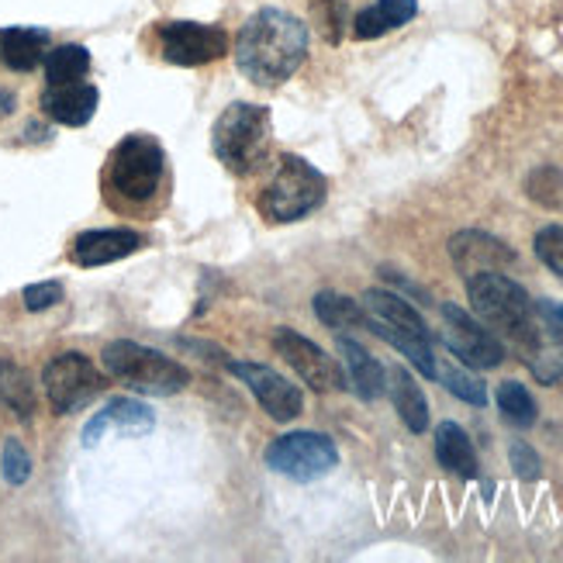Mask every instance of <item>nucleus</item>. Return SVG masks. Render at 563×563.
Segmentation results:
<instances>
[{
    "label": "nucleus",
    "mask_w": 563,
    "mask_h": 563,
    "mask_svg": "<svg viewBox=\"0 0 563 563\" xmlns=\"http://www.w3.org/2000/svg\"><path fill=\"white\" fill-rule=\"evenodd\" d=\"M540 308H543V311H547V314L553 318V322H556V325L563 329V305H556V301H540Z\"/></svg>",
    "instance_id": "f704fd0d"
},
{
    "label": "nucleus",
    "mask_w": 563,
    "mask_h": 563,
    "mask_svg": "<svg viewBox=\"0 0 563 563\" xmlns=\"http://www.w3.org/2000/svg\"><path fill=\"white\" fill-rule=\"evenodd\" d=\"M314 314L318 322L329 325L332 332H346V329H366V311L360 301L346 298V294L335 290H318L314 294Z\"/></svg>",
    "instance_id": "393cba45"
},
{
    "label": "nucleus",
    "mask_w": 563,
    "mask_h": 563,
    "mask_svg": "<svg viewBox=\"0 0 563 563\" xmlns=\"http://www.w3.org/2000/svg\"><path fill=\"white\" fill-rule=\"evenodd\" d=\"M211 150L218 163H225L229 174H256L271 153V111L250 101L229 104L211 129Z\"/></svg>",
    "instance_id": "7ed1b4c3"
},
{
    "label": "nucleus",
    "mask_w": 563,
    "mask_h": 563,
    "mask_svg": "<svg viewBox=\"0 0 563 563\" xmlns=\"http://www.w3.org/2000/svg\"><path fill=\"white\" fill-rule=\"evenodd\" d=\"M163 174H166V153L153 135L135 132L114 145L108 163V184L125 201L132 205L153 201L163 184Z\"/></svg>",
    "instance_id": "0eeeda50"
},
{
    "label": "nucleus",
    "mask_w": 563,
    "mask_h": 563,
    "mask_svg": "<svg viewBox=\"0 0 563 563\" xmlns=\"http://www.w3.org/2000/svg\"><path fill=\"white\" fill-rule=\"evenodd\" d=\"M308 59L305 21L280 8H263L239 29L235 66L256 87H277L290 80Z\"/></svg>",
    "instance_id": "f257e3e1"
},
{
    "label": "nucleus",
    "mask_w": 563,
    "mask_h": 563,
    "mask_svg": "<svg viewBox=\"0 0 563 563\" xmlns=\"http://www.w3.org/2000/svg\"><path fill=\"white\" fill-rule=\"evenodd\" d=\"M104 371L129 384L139 395H153V398H169V395H180V390L190 384V374L177 360H169L150 346H142V342H132V339H118V342H108L104 353Z\"/></svg>",
    "instance_id": "39448f33"
},
{
    "label": "nucleus",
    "mask_w": 563,
    "mask_h": 563,
    "mask_svg": "<svg viewBox=\"0 0 563 563\" xmlns=\"http://www.w3.org/2000/svg\"><path fill=\"white\" fill-rule=\"evenodd\" d=\"M274 350L277 356L290 366L294 374H298L311 390H318V395H335V390H346V374H342V366L318 346V342H311L308 335L294 332V329H277L274 332Z\"/></svg>",
    "instance_id": "9b49d317"
},
{
    "label": "nucleus",
    "mask_w": 563,
    "mask_h": 563,
    "mask_svg": "<svg viewBox=\"0 0 563 563\" xmlns=\"http://www.w3.org/2000/svg\"><path fill=\"white\" fill-rule=\"evenodd\" d=\"M153 429H156V415L150 405H142L135 398H114L84 426V446H97L108 435H145Z\"/></svg>",
    "instance_id": "dca6fc26"
},
{
    "label": "nucleus",
    "mask_w": 563,
    "mask_h": 563,
    "mask_svg": "<svg viewBox=\"0 0 563 563\" xmlns=\"http://www.w3.org/2000/svg\"><path fill=\"white\" fill-rule=\"evenodd\" d=\"M42 384H45V398L53 405L56 415H73L87 408L93 398H101L104 374L90 363V356L84 353H59L45 363L42 371Z\"/></svg>",
    "instance_id": "1a4fd4ad"
},
{
    "label": "nucleus",
    "mask_w": 563,
    "mask_h": 563,
    "mask_svg": "<svg viewBox=\"0 0 563 563\" xmlns=\"http://www.w3.org/2000/svg\"><path fill=\"white\" fill-rule=\"evenodd\" d=\"M142 250V235L132 229H90L73 239V263L77 266H108Z\"/></svg>",
    "instance_id": "a211bd4d"
},
{
    "label": "nucleus",
    "mask_w": 563,
    "mask_h": 563,
    "mask_svg": "<svg viewBox=\"0 0 563 563\" xmlns=\"http://www.w3.org/2000/svg\"><path fill=\"white\" fill-rule=\"evenodd\" d=\"M90 73V53L84 45H59L45 53V80L48 84H73Z\"/></svg>",
    "instance_id": "bb28decb"
},
{
    "label": "nucleus",
    "mask_w": 563,
    "mask_h": 563,
    "mask_svg": "<svg viewBox=\"0 0 563 563\" xmlns=\"http://www.w3.org/2000/svg\"><path fill=\"white\" fill-rule=\"evenodd\" d=\"M435 460H439V467H446L450 474H456L463 481L477 477V450L471 443V435L456 422L435 426Z\"/></svg>",
    "instance_id": "4be33fe9"
},
{
    "label": "nucleus",
    "mask_w": 563,
    "mask_h": 563,
    "mask_svg": "<svg viewBox=\"0 0 563 563\" xmlns=\"http://www.w3.org/2000/svg\"><path fill=\"white\" fill-rule=\"evenodd\" d=\"M229 371L250 387V395L260 401V408L271 415L274 422H294L305 411V395L298 390V384H290L274 366L229 360Z\"/></svg>",
    "instance_id": "ddd939ff"
},
{
    "label": "nucleus",
    "mask_w": 563,
    "mask_h": 563,
    "mask_svg": "<svg viewBox=\"0 0 563 563\" xmlns=\"http://www.w3.org/2000/svg\"><path fill=\"white\" fill-rule=\"evenodd\" d=\"M314 14L325 21L329 42H339V29L346 24V8H342V0H314Z\"/></svg>",
    "instance_id": "72a5a7b5"
},
{
    "label": "nucleus",
    "mask_w": 563,
    "mask_h": 563,
    "mask_svg": "<svg viewBox=\"0 0 563 563\" xmlns=\"http://www.w3.org/2000/svg\"><path fill=\"white\" fill-rule=\"evenodd\" d=\"M0 471H4V481L11 487H21L24 481L32 477V456L24 450L18 439H8L4 443V456H0Z\"/></svg>",
    "instance_id": "7c9ffc66"
},
{
    "label": "nucleus",
    "mask_w": 563,
    "mask_h": 563,
    "mask_svg": "<svg viewBox=\"0 0 563 563\" xmlns=\"http://www.w3.org/2000/svg\"><path fill=\"white\" fill-rule=\"evenodd\" d=\"M266 467L280 477H290L298 484H311V481H322L339 467V450L329 435L322 432H287L277 435L271 446L263 453Z\"/></svg>",
    "instance_id": "6e6552de"
},
{
    "label": "nucleus",
    "mask_w": 563,
    "mask_h": 563,
    "mask_svg": "<svg viewBox=\"0 0 563 563\" xmlns=\"http://www.w3.org/2000/svg\"><path fill=\"white\" fill-rule=\"evenodd\" d=\"M24 308L29 311H45V308H53L63 301V284L59 280H42V284H29L24 287Z\"/></svg>",
    "instance_id": "2f4dec72"
},
{
    "label": "nucleus",
    "mask_w": 563,
    "mask_h": 563,
    "mask_svg": "<svg viewBox=\"0 0 563 563\" xmlns=\"http://www.w3.org/2000/svg\"><path fill=\"white\" fill-rule=\"evenodd\" d=\"M536 256L543 260L547 271H553L563 280V225H543L536 232Z\"/></svg>",
    "instance_id": "c756f323"
},
{
    "label": "nucleus",
    "mask_w": 563,
    "mask_h": 563,
    "mask_svg": "<svg viewBox=\"0 0 563 563\" xmlns=\"http://www.w3.org/2000/svg\"><path fill=\"white\" fill-rule=\"evenodd\" d=\"M450 256H453V266L463 274V280L474 274H484V271H508V266L519 263V256L511 253L501 239L477 232V229L456 232L450 239Z\"/></svg>",
    "instance_id": "2eb2a0df"
},
{
    "label": "nucleus",
    "mask_w": 563,
    "mask_h": 563,
    "mask_svg": "<svg viewBox=\"0 0 563 563\" xmlns=\"http://www.w3.org/2000/svg\"><path fill=\"white\" fill-rule=\"evenodd\" d=\"M435 377L446 384V390L453 398H460V401H467V405H474V408H484L487 405V387H484V380L477 377V374H471V366L463 371V366H439L435 371Z\"/></svg>",
    "instance_id": "cd10ccee"
},
{
    "label": "nucleus",
    "mask_w": 563,
    "mask_h": 563,
    "mask_svg": "<svg viewBox=\"0 0 563 563\" xmlns=\"http://www.w3.org/2000/svg\"><path fill=\"white\" fill-rule=\"evenodd\" d=\"M335 350L342 356V366H346V384L356 390V398L377 401L384 390H387V371L377 363V356L366 350V346H360L356 339L342 335V332L335 339Z\"/></svg>",
    "instance_id": "6ab92c4d"
},
{
    "label": "nucleus",
    "mask_w": 563,
    "mask_h": 563,
    "mask_svg": "<svg viewBox=\"0 0 563 563\" xmlns=\"http://www.w3.org/2000/svg\"><path fill=\"white\" fill-rule=\"evenodd\" d=\"M511 350H516V356L529 366V374L540 384L553 387L563 380V329L543 308L532 318V325L511 342Z\"/></svg>",
    "instance_id": "4468645a"
},
{
    "label": "nucleus",
    "mask_w": 563,
    "mask_h": 563,
    "mask_svg": "<svg viewBox=\"0 0 563 563\" xmlns=\"http://www.w3.org/2000/svg\"><path fill=\"white\" fill-rule=\"evenodd\" d=\"M14 111V97L11 93H0V114H11Z\"/></svg>",
    "instance_id": "c9c22d12"
},
{
    "label": "nucleus",
    "mask_w": 563,
    "mask_h": 563,
    "mask_svg": "<svg viewBox=\"0 0 563 563\" xmlns=\"http://www.w3.org/2000/svg\"><path fill=\"white\" fill-rule=\"evenodd\" d=\"M495 401H498L501 419H505L508 426H516V429H532L536 419H540V408H536V398L529 395L526 384H519V380H505V384L498 387Z\"/></svg>",
    "instance_id": "a878e982"
},
{
    "label": "nucleus",
    "mask_w": 563,
    "mask_h": 563,
    "mask_svg": "<svg viewBox=\"0 0 563 563\" xmlns=\"http://www.w3.org/2000/svg\"><path fill=\"white\" fill-rule=\"evenodd\" d=\"M443 342L471 371H495L505 363V342L460 305H443Z\"/></svg>",
    "instance_id": "9d476101"
},
{
    "label": "nucleus",
    "mask_w": 563,
    "mask_h": 563,
    "mask_svg": "<svg viewBox=\"0 0 563 563\" xmlns=\"http://www.w3.org/2000/svg\"><path fill=\"white\" fill-rule=\"evenodd\" d=\"M526 190H529L532 201H540L547 208H563V174L553 166L536 169V174L529 177V184H526Z\"/></svg>",
    "instance_id": "c85d7f7f"
},
{
    "label": "nucleus",
    "mask_w": 563,
    "mask_h": 563,
    "mask_svg": "<svg viewBox=\"0 0 563 563\" xmlns=\"http://www.w3.org/2000/svg\"><path fill=\"white\" fill-rule=\"evenodd\" d=\"M97 104H101V93H97L93 84L73 80V84H48L42 93V111L59 121V125L80 129L97 114Z\"/></svg>",
    "instance_id": "f3484780"
},
{
    "label": "nucleus",
    "mask_w": 563,
    "mask_h": 563,
    "mask_svg": "<svg viewBox=\"0 0 563 563\" xmlns=\"http://www.w3.org/2000/svg\"><path fill=\"white\" fill-rule=\"evenodd\" d=\"M508 460H511V471H516V477H522V481H536L540 477V453H536L529 443H511V450H508Z\"/></svg>",
    "instance_id": "473e14b6"
},
{
    "label": "nucleus",
    "mask_w": 563,
    "mask_h": 563,
    "mask_svg": "<svg viewBox=\"0 0 563 563\" xmlns=\"http://www.w3.org/2000/svg\"><path fill=\"white\" fill-rule=\"evenodd\" d=\"M325 177L322 169H314L308 159L301 156H280L274 177L266 180L263 194H260V211L271 222H301L311 211H318L325 205Z\"/></svg>",
    "instance_id": "423d86ee"
},
{
    "label": "nucleus",
    "mask_w": 563,
    "mask_h": 563,
    "mask_svg": "<svg viewBox=\"0 0 563 563\" xmlns=\"http://www.w3.org/2000/svg\"><path fill=\"white\" fill-rule=\"evenodd\" d=\"M415 14H419V0H377V4L363 8L353 18V35L356 38H380L387 32L401 29Z\"/></svg>",
    "instance_id": "5701e85b"
},
{
    "label": "nucleus",
    "mask_w": 563,
    "mask_h": 563,
    "mask_svg": "<svg viewBox=\"0 0 563 563\" xmlns=\"http://www.w3.org/2000/svg\"><path fill=\"white\" fill-rule=\"evenodd\" d=\"M0 405H8L24 422H29L38 408V395H35L29 371L11 360H0Z\"/></svg>",
    "instance_id": "b1692460"
},
{
    "label": "nucleus",
    "mask_w": 563,
    "mask_h": 563,
    "mask_svg": "<svg viewBox=\"0 0 563 563\" xmlns=\"http://www.w3.org/2000/svg\"><path fill=\"white\" fill-rule=\"evenodd\" d=\"M360 305L366 311V329L380 335L387 346H395L422 377L435 380L439 360L432 350V332L426 325V318L415 311V305H408L401 294L384 287H371Z\"/></svg>",
    "instance_id": "f03ea898"
},
{
    "label": "nucleus",
    "mask_w": 563,
    "mask_h": 563,
    "mask_svg": "<svg viewBox=\"0 0 563 563\" xmlns=\"http://www.w3.org/2000/svg\"><path fill=\"white\" fill-rule=\"evenodd\" d=\"M467 298L481 322L508 342H516L532 325V318L540 314V305L529 298V290L505 271H484L467 277Z\"/></svg>",
    "instance_id": "20e7f679"
},
{
    "label": "nucleus",
    "mask_w": 563,
    "mask_h": 563,
    "mask_svg": "<svg viewBox=\"0 0 563 563\" xmlns=\"http://www.w3.org/2000/svg\"><path fill=\"white\" fill-rule=\"evenodd\" d=\"M387 395H390V401H395V411H398V419L405 422L408 432L419 435L429 429V401L405 366H390L387 371Z\"/></svg>",
    "instance_id": "aec40b11"
},
{
    "label": "nucleus",
    "mask_w": 563,
    "mask_h": 563,
    "mask_svg": "<svg viewBox=\"0 0 563 563\" xmlns=\"http://www.w3.org/2000/svg\"><path fill=\"white\" fill-rule=\"evenodd\" d=\"M48 53V32L45 29H29V24H14V29L0 32V63L8 69L29 73L38 63H45Z\"/></svg>",
    "instance_id": "412c9836"
},
{
    "label": "nucleus",
    "mask_w": 563,
    "mask_h": 563,
    "mask_svg": "<svg viewBox=\"0 0 563 563\" xmlns=\"http://www.w3.org/2000/svg\"><path fill=\"white\" fill-rule=\"evenodd\" d=\"M163 59L174 66H205L229 53V35L218 24L201 21H163L159 24Z\"/></svg>",
    "instance_id": "f8f14e48"
}]
</instances>
